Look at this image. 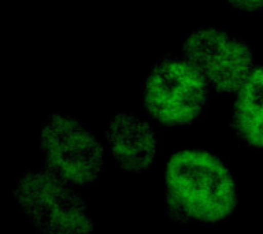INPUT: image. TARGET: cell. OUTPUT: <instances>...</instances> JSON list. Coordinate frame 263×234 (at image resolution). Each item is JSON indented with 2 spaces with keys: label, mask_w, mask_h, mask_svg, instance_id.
I'll use <instances>...</instances> for the list:
<instances>
[{
  "label": "cell",
  "mask_w": 263,
  "mask_h": 234,
  "mask_svg": "<svg viewBox=\"0 0 263 234\" xmlns=\"http://www.w3.org/2000/svg\"><path fill=\"white\" fill-rule=\"evenodd\" d=\"M209 86L186 61L167 55L158 59L143 88V102L152 118L166 126L195 122L207 106Z\"/></svg>",
  "instance_id": "cell-3"
},
{
  "label": "cell",
  "mask_w": 263,
  "mask_h": 234,
  "mask_svg": "<svg viewBox=\"0 0 263 234\" xmlns=\"http://www.w3.org/2000/svg\"><path fill=\"white\" fill-rule=\"evenodd\" d=\"M233 177L217 156L203 149H182L166 167L167 215L180 223L223 221L237 207Z\"/></svg>",
  "instance_id": "cell-1"
},
{
  "label": "cell",
  "mask_w": 263,
  "mask_h": 234,
  "mask_svg": "<svg viewBox=\"0 0 263 234\" xmlns=\"http://www.w3.org/2000/svg\"><path fill=\"white\" fill-rule=\"evenodd\" d=\"M40 148L45 167L67 184L88 185L103 171V145L69 115L53 112L45 119Z\"/></svg>",
  "instance_id": "cell-4"
},
{
  "label": "cell",
  "mask_w": 263,
  "mask_h": 234,
  "mask_svg": "<svg viewBox=\"0 0 263 234\" xmlns=\"http://www.w3.org/2000/svg\"><path fill=\"white\" fill-rule=\"evenodd\" d=\"M111 156L125 171H145L156 155V135L151 125L130 112H118L104 133Z\"/></svg>",
  "instance_id": "cell-6"
},
{
  "label": "cell",
  "mask_w": 263,
  "mask_h": 234,
  "mask_svg": "<svg viewBox=\"0 0 263 234\" xmlns=\"http://www.w3.org/2000/svg\"><path fill=\"white\" fill-rule=\"evenodd\" d=\"M232 127L238 139L250 147L263 148V65L252 69L240 86Z\"/></svg>",
  "instance_id": "cell-7"
},
{
  "label": "cell",
  "mask_w": 263,
  "mask_h": 234,
  "mask_svg": "<svg viewBox=\"0 0 263 234\" xmlns=\"http://www.w3.org/2000/svg\"><path fill=\"white\" fill-rule=\"evenodd\" d=\"M232 6L240 8H247V10H256V8H263V2H244V3H232Z\"/></svg>",
  "instance_id": "cell-8"
},
{
  "label": "cell",
  "mask_w": 263,
  "mask_h": 234,
  "mask_svg": "<svg viewBox=\"0 0 263 234\" xmlns=\"http://www.w3.org/2000/svg\"><path fill=\"white\" fill-rule=\"evenodd\" d=\"M12 194L40 234H92L86 204L70 185L48 167L25 170Z\"/></svg>",
  "instance_id": "cell-2"
},
{
  "label": "cell",
  "mask_w": 263,
  "mask_h": 234,
  "mask_svg": "<svg viewBox=\"0 0 263 234\" xmlns=\"http://www.w3.org/2000/svg\"><path fill=\"white\" fill-rule=\"evenodd\" d=\"M182 55L217 92L238 90L252 71L248 43L215 28L193 30L182 43Z\"/></svg>",
  "instance_id": "cell-5"
}]
</instances>
